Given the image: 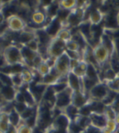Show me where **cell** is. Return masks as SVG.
Returning a JSON list of instances; mask_svg holds the SVG:
<instances>
[{
    "instance_id": "7",
    "label": "cell",
    "mask_w": 119,
    "mask_h": 133,
    "mask_svg": "<svg viewBox=\"0 0 119 133\" xmlns=\"http://www.w3.org/2000/svg\"><path fill=\"white\" fill-rule=\"evenodd\" d=\"M17 89L13 86H4L1 84V104L13 103Z\"/></svg>"
},
{
    "instance_id": "3",
    "label": "cell",
    "mask_w": 119,
    "mask_h": 133,
    "mask_svg": "<svg viewBox=\"0 0 119 133\" xmlns=\"http://www.w3.org/2000/svg\"><path fill=\"white\" fill-rule=\"evenodd\" d=\"M6 22L9 30L17 34L25 30L28 26L27 22L17 14H13L7 17Z\"/></svg>"
},
{
    "instance_id": "2",
    "label": "cell",
    "mask_w": 119,
    "mask_h": 133,
    "mask_svg": "<svg viewBox=\"0 0 119 133\" xmlns=\"http://www.w3.org/2000/svg\"><path fill=\"white\" fill-rule=\"evenodd\" d=\"M111 91L104 82L97 83L88 93L89 98L93 101L103 102L110 94Z\"/></svg>"
},
{
    "instance_id": "25",
    "label": "cell",
    "mask_w": 119,
    "mask_h": 133,
    "mask_svg": "<svg viewBox=\"0 0 119 133\" xmlns=\"http://www.w3.org/2000/svg\"><path fill=\"white\" fill-rule=\"evenodd\" d=\"M23 45L27 46V48H29L30 50H31L39 54V43L36 39L32 40V41L28 42L27 43L23 44Z\"/></svg>"
},
{
    "instance_id": "8",
    "label": "cell",
    "mask_w": 119,
    "mask_h": 133,
    "mask_svg": "<svg viewBox=\"0 0 119 133\" xmlns=\"http://www.w3.org/2000/svg\"><path fill=\"white\" fill-rule=\"evenodd\" d=\"M91 125L102 131L106 128L109 119L104 113H92L89 116Z\"/></svg>"
},
{
    "instance_id": "18",
    "label": "cell",
    "mask_w": 119,
    "mask_h": 133,
    "mask_svg": "<svg viewBox=\"0 0 119 133\" xmlns=\"http://www.w3.org/2000/svg\"><path fill=\"white\" fill-rule=\"evenodd\" d=\"M109 88V89L116 94H119V72L117 73V75L114 79L107 82H104Z\"/></svg>"
},
{
    "instance_id": "31",
    "label": "cell",
    "mask_w": 119,
    "mask_h": 133,
    "mask_svg": "<svg viewBox=\"0 0 119 133\" xmlns=\"http://www.w3.org/2000/svg\"><path fill=\"white\" fill-rule=\"evenodd\" d=\"M80 133H87V132H86V131L85 130H83V131H82V132H80Z\"/></svg>"
},
{
    "instance_id": "29",
    "label": "cell",
    "mask_w": 119,
    "mask_h": 133,
    "mask_svg": "<svg viewBox=\"0 0 119 133\" xmlns=\"http://www.w3.org/2000/svg\"><path fill=\"white\" fill-rule=\"evenodd\" d=\"M115 122L116 123L117 125L119 126V113H118L116 116V118H115Z\"/></svg>"
},
{
    "instance_id": "28",
    "label": "cell",
    "mask_w": 119,
    "mask_h": 133,
    "mask_svg": "<svg viewBox=\"0 0 119 133\" xmlns=\"http://www.w3.org/2000/svg\"><path fill=\"white\" fill-rule=\"evenodd\" d=\"M14 103H25L26 104V101H25V98L24 96L22 94V92L20 90L17 89L16 92V95H15V102Z\"/></svg>"
},
{
    "instance_id": "22",
    "label": "cell",
    "mask_w": 119,
    "mask_h": 133,
    "mask_svg": "<svg viewBox=\"0 0 119 133\" xmlns=\"http://www.w3.org/2000/svg\"><path fill=\"white\" fill-rule=\"evenodd\" d=\"M65 48L66 50L74 51V52H80L82 54V48L77 42L74 41L73 40H70L65 42Z\"/></svg>"
},
{
    "instance_id": "14",
    "label": "cell",
    "mask_w": 119,
    "mask_h": 133,
    "mask_svg": "<svg viewBox=\"0 0 119 133\" xmlns=\"http://www.w3.org/2000/svg\"><path fill=\"white\" fill-rule=\"evenodd\" d=\"M11 126V125L9 121V113L1 111V116H0V132L1 133H6Z\"/></svg>"
},
{
    "instance_id": "17",
    "label": "cell",
    "mask_w": 119,
    "mask_h": 133,
    "mask_svg": "<svg viewBox=\"0 0 119 133\" xmlns=\"http://www.w3.org/2000/svg\"><path fill=\"white\" fill-rule=\"evenodd\" d=\"M9 117L10 123H11L12 126L15 127V128H17L22 123V121H21V118H20V116L14 109V108H13V109L9 112Z\"/></svg>"
},
{
    "instance_id": "13",
    "label": "cell",
    "mask_w": 119,
    "mask_h": 133,
    "mask_svg": "<svg viewBox=\"0 0 119 133\" xmlns=\"http://www.w3.org/2000/svg\"><path fill=\"white\" fill-rule=\"evenodd\" d=\"M68 85L72 91H82V84L81 79L70 71L67 75Z\"/></svg>"
},
{
    "instance_id": "20",
    "label": "cell",
    "mask_w": 119,
    "mask_h": 133,
    "mask_svg": "<svg viewBox=\"0 0 119 133\" xmlns=\"http://www.w3.org/2000/svg\"><path fill=\"white\" fill-rule=\"evenodd\" d=\"M61 112L65 114L72 121L74 118L78 115V108H77L71 104L69 106H68L67 107H65Z\"/></svg>"
},
{
    "instance_id": "30",
    "label": "cell",
    "mask_w": 119,
    "mask_h": 133,
    "mask_svg": "<svg viewBox=\"0 0 119 133\" xmlns=\"http://www.w3.org/2000/svg\"><path fill=\"white\" fill-rule=\"evenodd\" d=\"M116 22H117V25L119 27V11L116 14Z\"/></svg>"
},
{
    "instance_id": "23",
    "label": "cell",
    "mask_w": 119,
    "mask_h": 133,
    "mask_svg": "<svg viewBox=\"0 0 119 133\" xmlns=\"http://www.w3.org/2000/svg\"><path fill=\"white\" fill-rule=\"evenodd\" d=\"M50 69H51V68H50L48 64L45 61H43L35 70L41 76V77H43L50 72Z\"/></svg>"
},
{
    "instance_id": "9",
    "label": "cell",
    "mask_w": 119,
    "mask_h": 133,
    "mask_svg": "<svg viewBox=\"0 0 119 133\" xmlns=\"http://www.w3.org/2000/svg\"><path fill=\"white\" fill-rule=\"evenodd\" d=\"M106 14L102 12L99 7H93L89 13L88 21L90 22L91 26H99L103 21Z\"/></svg>"
},
{
    "instance_id": "26",
    "label": "cell",
    "mask_w": 119,
    "mask_h": 133,
    "mask_svg": "<svg viewBox=\"0 0 119 133\" xmlns=\"http://www.w3.org/2000/svg\"><path fill=\"white\" fill-rule=\"evenodd\" d=\"M1 84L4 86H13L12 81H11V77L8 74H5L3 72H1Z\"/></svg>"
},
{
    "instance_id": "27",
    "label": "cell",
    "mask_w": 119,
    "mask_h": 133,
    "mask_svg": "<svg viewBox=\"0 0 119 133\" xmlns=\"http://www.w3.org/2000/svg\"><path fill=\"white\" fill-rule=\"evenodd\" d=\"M28 107V105L25 104V103H13V108L15 109V111H17V113L19 114H21L26 110Z\"/></svg>"
},
{
    "instance_id": "12",
    "label": "cell",
    "mask_w": 119,
    "mask_h": 133,
    "mask_svg": "<svg viewBox=\"0 0 119 133\" xmlns=\"http://www.w3.org/2000/svg\"><path fill=\"white\" fill-rule=\"evenodd\" d=\"M85 77L97 83L102 82V79L100 76V70L96 65L91 63H89L87 65V69Z\"/></svg>"
},
{
    "instance_id": "10",
    "label": "cell",
    "mask_w": 119,
    "mask_h": 133,
    "mask_svg": "<svg viewBox=\"0 0 119 133\" xmlns=\"http://www.w3.org/2000/svg\"><path fill=\"white\" fill-rule=\"evenodd\" d=\"M19 44V48H20V51H21V54L23 57L24 61H25V63L27 64L29 67H30L31 68V65H32V62L34 61V59H35V57H36L37 55H38V53L35 52L31 50H30L29 48H28L27 46H25L23 44ZM32 69V68H31ZM33 70V69H32Z\"/></svg>"
},
{
    "instance_id": "19",
    "label": "cell",
    "mask_w": 119,
    "mask_h": 133,
    "mask_svg": "<svg viewBox=\"0 0 119 133\" xmlns=\"http://www.w3.org/2000/svg\"><path fill=\"white\" fill-rule=\"evenodd\" d=\"M58 9L71 11L77 7V1H58Z\"/></svg>"
},
{
    "instance_id": "15",
    "label": "cell",
    "mask_w": 119,
    "mask_h": 133,
    "mask_svg": "<svg viewBox=\"0 0 119 133\" xmlns=\"http://www.w3.org/2000/svg\"><path fill=\"white\" fill-rule=\"evenodd\" d=\"M87 65H88V63L87 62H85L84 61L82 60V61H80L79 64L76 67L72 69L71 71L73 72L74 74L76 75L77 76L79 77L80 78H82L86 75Z\"/></svg>"
},
{
    "instance_id": "16",
    "label": "cell",
    "mask_w": 119,
    "mask_h": 133,
    "mask_svg": "<svg viewBox=\"0 0 119 133\" xmlns=\"http://www.w3.org/2000/svg\"><path fill=\"white\" fill-rule=\"evenodd\" d=\"M75 124L82 128L83 130H85L89 125H91V120L89 116H84L78 114L72 121Z\"/></svg>"
},
{
    "instance_id": "5",
    "label": "cell",
    "mask_w": 119,
    "mask_h": 133,
    "mask_svg": "<svg viewBox=\"0 0 119 133\" xmlns=\"http://www.w3.org/2000/svg\"><path fill=\"white\" fill-rule=\"evenodd\" d=\"M66 50L65 42L58 38H54L51 40L48 46V56L49 57L56 59L61 56Z\"/></svg>"
},
{
    "instance_id": "21",
    "label": "cell",
    "mask_w": 119,
    "mask_h": 133,
    "mask_svg": "<svg viewBox=\"0 0 119 133\" xmlns=\"http://www.w3.org/2000/svg\"><path fill=\"white\" fill-rule=\"evenodd\" d=\"M72 32L70 29H61L58 34L56 35V37L60 38V39L63 40L65 42H67L70 40L72 39Z\"/></svg>"
},
{
    "instance_id": "11",
    "label": "cell",
    "mask_w": 119,
    "mask_h": 133,
    "mask_svg": "<svg viewBox=\"0 0 119 133\" xmlns=\"http://www.w3.org/2000/svg\"><path fill=\"white\" fill-rule=\"evenodd\" d=\"M88 99V96L83 94L80 91H72L71 104L78 109L82 107L87 103Z\"/></svg>"
},
{
    "instance_id": "24",
    "label": "cell",
    "mask_w": 119,
    "mask_h": 133,
    "mask_svg": "<svg viewBox=\"0 0 119 133\" xmlns=\"http://www.w3.org/2000/svg\"><path fill=\"white\" fill-rule=\"evenodd\" d=\"M34 129L22 122L16 128L17 133H33Z\"/></svg>"
},
{
    "instance_id": "6",
    "label": "cell",
    "mask_w": 119,
    "mask_h": 133,
    "mask_svg": "<svg viewBox=\"0 0 119 133\" xmlns=\"http://www.w3.org/2000/svg\"><path fill=\"white\" fill-rule=\"evenodd\" d=\"M54 68L62 76H66L68 74V72L71 71L70 59L65 51L61 56L56 58L54 63Z\"/></svg>"
},
{
    "instance_id": "4",
    "label": "cell",
    "mask_w": 119,
    "mask_h": 133,
    "mask_svg": "<svg viewBox=\"0 0 119 133\" xmlns=\"http://www.w3.org/2000/svg\"><path fill=\"white\" fill-rule=\"evenodd\" d=\"M72 90L68 87L66 89L56 94L55 98V108L62 111L65 107L71 105Z\"/></svg>"
},
{
    "instance_id": "1",
    "label": "cell",
    "mask_w": 119,
    "mask_h": 133,
    "mask_svg": "<svg viewBox=\"0 0 119 133\" xmlns=\"http://www.w3.org/2000/svg\"><path fill=\"white\" fill-rule=\"evenodd\" d=\"M1 57V67H4L5 65H21L25 68L31 69L24 61L18 43L8 44L4 48H2Z\"/></svg>"
}]
</instances>
